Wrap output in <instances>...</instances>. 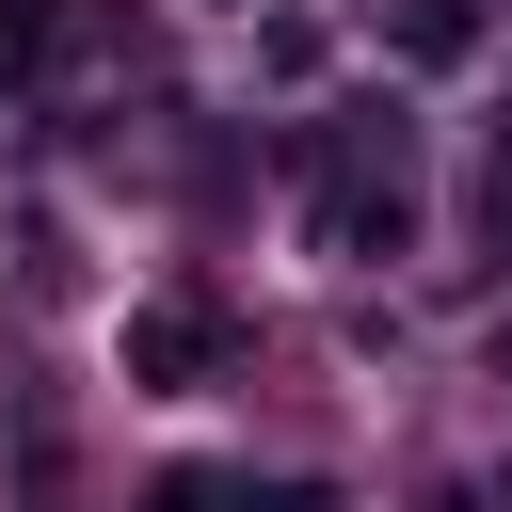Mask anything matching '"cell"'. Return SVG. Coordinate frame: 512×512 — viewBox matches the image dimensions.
I'll list each match as a JSON object with an SVG mask.
<instances>
[{"mask_svg":"<svg viewBox=\"0 0 512 512\" xmlns=\"http://www.w3.org/2000/svg\"><path fill=\"white\" fill-rule=\"evenodd\" d=\"M304 176H320V256H400L416 240V144H400V112L304 128Z\"/></svg>","mask_w":512,"mask_h":512,"instance_id":"6da1fadb","label":"cell"},{"mask_svg":"<svg viewBox=\"0 0 512 512\" xmlns=\"http://www.w3.org/2000/svg\"><path fill=\"white\" fill-rule=\"evenodd\" d=\"M224 368V304H144L128 320V384H208Z\"/></svg>","mask_w":512,"mask_h":512,"instance_id":"7a4b0ae2","label":"cell"},{"mask_svg":"<svg viewBox=\"0 0 512 512\" xmlns=\"http://www.w3.org/2000/svg\"><path fill=\"white\" fill-rule=\"evenodd\" d=\"M80 48V0H0V80H48Z\"/></svg>","mask_w":512,"mask_h":512,"instance_id":"3957f363","label":"cell"},{"mask_svg":"<svg viewBox=\"0 0 512 512\" xmlns=\"http://www.w3.org/2000/svg\"><path fill=\"white\" fill-rule=\"evenodd\" d=\"M400 48H416V64H464V48H480V0H400Z\"/></svg>","mask_w":512,"mask_h":512,"instance_id":"277c9868","label":"cell"},{"mask_svg":"<svg viewBox=\"0 0 512 512\" xmlns=\"http://www.w3.org/2000/svg\"><path fill=\"white\" fill-rule=\"evenodd\" d=\"M144 512H240V480H224V464H176V480H160Z\"/></svg>","mask_w":512,"mask_h":512,"instance_id":"5b68a950","label":"cell"},{"mask_svg":"<svg viewBox=\"0 0 512 512\" xmlns=\"http://www.w3.org/2000/svg\"><path fill=\"white\" fill-rule=\"evenodd\" d=\"M480 240H496V256H512V144H496V160H480Z\"/></svg>","mask_w":512,"mask_h":512,"instance_id":"8992f818","label":"cell"},{"mask_svg":"<svg viewBox=\"0 0 512 512\" xmlns=\"http://www.w3.org/2000/svg\"><path fill=\"white\" fill-rule=\"evenodd\" d=\"M256 512H336V496H304V480H288V496H256Z\"/></svg>","mask_w":512,"mask_h":512,"instance_id":"52a82bcc","label":"cell"},{"mask_svg":"<svg viewBox=\"0 0 512 512\" xmlns=\"http://www.w3.org/2000/svg\"><path fill=\"white\" fill-rule=\"evenodd\" d=\"M432 512H480V496H432Z\"/></svg>","mask_w":512,"mask_h":512,"instance_id":"ba28073f","label":"cell"}]
</instances>
